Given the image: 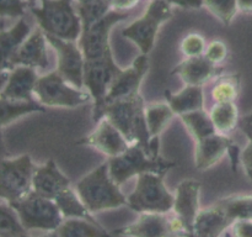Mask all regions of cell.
I'll use <instances>...</instances> for the list:
<instances>
[{
    "label": "cell",
    "instance_id": "cell-45",
    "mask_svg": "<svg viewBox=\"0 0 252 237\" xmlns=\"http://www.w3.org/2000/svg\"><path fill=\"white\" fill-rule=\"evenodd\" d=\"M9 72L10 71H2V69H0V94H1L5 84H6L7 77H9Z\"/></svg>",
    "mask_w": 252,
    "mask_h": 237
},
{
    "label": "cell",
    "instance_id": "cell-28",
    "mask_svg": "<svg viewBox=\"0 0 252 237\" xmlns=\"http://www.w3.org/2000/svg\"><path fill=\"white\" fill-rule=\"evenodd\" d=\"M175 116L176 114L172 111L166 101L145 104V118L150 137L159 138Z\"/></svg>",
    "mask_w": 252,
    "mask_h": 237
},
{
    "label": "cell",
    "instance_id": "cell-36",
    "mask_svg": "<svg viewBox=\"0 0 252 237\" xmlns=\"http://www.w3.org/2000/svg\"><path fill=\"white\" fill-rule=\"evenodd\" d=\"M206 40L198 32H191L182 39L180 43V51L186 58L203 56L206 52Z\"/></svg>",
    "mask_w": 252,
    "mask_h": 237
},
{
    "label": "cell",
    "instance_id": "cell-5",
    "mask_svg": "<svg viewBox=\"0 0 252 237\" xmlns=\"http://www.w3.org/2000/svg\"><path fill=\"white\" fill-rule=\"evenodd\" d=\"M164 177V174L158 173L138 175L134 190L127 197V206L139 214H169L172 211L175 195L165 185Z\"/></svg>",
    "mask_w": 252,
    "mask_h": 237
},
{
    "label": "cell",
    "instance_id": "cell-32",
    "mask_svg": "<svg viewBox=\"0 0 252 237\" xmlns=\"http://www.w3.org/2000/svg\"><path fill=\"white\" fill-rule=\"evenodd\" d=\"M228 216L236 220H252V195H231L219 200Z\"/></svg>",
    "mask_w": 252,
    "mask_h": 237
},
{
    "label": "cell",
    "instance_id": "cell-22",
    "mask_svg": "<svg viewBox=\"0 0 252 237\" xmlns=\"http://www.w3.org/2000/svg\"><path fill=\"white\" fill-rule=\"evenodd\" d=\"M36 69L25 66H16L9 72L6 84L0 96L16 101H37L34 88L38 79Z\"/></svg>",
    "mask_w": 252,
    "mask_h": 237
},
{
    "label": "cell",
    "instance_id": "cell-43",
    "mask_svg": "<svg viewBox=\"0 0 252 237\" xmlns=\"http://www.w3.org/2000/svg\"><path fill=\"white\" fill-rule=\"evenodd\" d=\"M239 127L243 131L244 135L250 140L252 138V111L249 114L244 115L243 118L239 120Z\"/></svg>",
    "mask_w": 252,
    "mask_h": 237
},
{
    "label": "cell",
    "instance_id": "cell-42",
    "mask_svg": "<svg viewBox=\"0 0 252 237\" xmlns=\"http://www.w3.org/2000/svg\"><path fill=\"white\" fill-rule=\"evenodd\" d=\"M171 5L182 9H201L203 7V0H166Z\"/></svg>",
    "mask_w": 252,
    "mask_h": 237
},
{
    "label": "cell",
    "instance_id": "cell-24",
    "mask_svg": "<svg viewBox=\"0 0 252 237\" xmlns=\"http://www.w3.org/2000/svg\"><path fill=\"white\" fill-rule=\"evenodd\" d=\"M165 99L177 116L204 110V105H206L203 86L186 85L179 93H171L170 90H166Z\"/></svg>",
    "mask_w": 252,
    "mask_h": 237
},
{
    "label": "cell",
    "instance_id": "cell-9",
    "mask_svg": "<svg viewBox=\"0 0 252 237\" xmlns=\"http://www.w3.org/2000/svg\"><path fill=\"white\" fill-rule=\"evenodd\" d=\"M27 232L32 230L53 232L61 226L64 217L56 201L31 192L20 201L10 204Z\"/></svg>",
    "mask_w": 252,
    "mask_h": 237
},
{
    "label": "cell",
    "instance_id": "cell-25",
    "mask_svg": "<svg viewBox=\"0 0 252 237\" xmlns=\"http://www.w3.org/2000/svg\"><path fill=\"white\" fill-rule=\"evenodd\" d=\"M46 106L38 101H16L0 96V130L10 123L34 113H46Z\"/></svg>",
    "mask_w": 252,
    "mask_h": 237
},
{
    "label": "cell",
    "instance_id": "cell-23",
    "mask_svg": "<svg viewBox=\"0 0 252 237\" xmlns=\"http://www.w3.org/2000/svg\"><path fill=\"white\" fill-rule=\"evenodd\" d=\"M31 32V26L25 17L17 19L9 29L0 30V69L11 71L15 54Z\"/></svg>",
    "mask_w": 252,
    "mask_h": 237
},
{
    "label": "cell",
    "instance_id": "cell-13",
    "mask_svg": "<svg viewBox=\"0 0 252 237\" xmlns=\"http://www.w3.org/2000/svg\"><path fill=\"white\" fill-rule=\"evenodd\" d=\"M48 44L56 51L57 72L76 88L84 86L85 57L78 41H66L46 35Z\"/></svg>",
    "mask_w": 252,
    "mask_h": 237
},
{
    "label": "cell",
    "instance_id": "cell-11",
    "mask_svg": "<svg viewBox=\"0 0 252 237\" xmlns=\"http://www.w3.org/2000/svg\"><path fill=\"white\" fill-rule=\"evenodd\" d=\"M122 68L117 66L112 54L102 58L85 61L84 69V86L93 98V115L103 105L111 84Z\"/></svg>",
    "mask_w": 252,
    "mask_h": 237
},
{
    "label": "cell",
    "instance_id": "cell-40",
    "mask_svg": "<svg viewBox=\"0 0 252 237\" xmlns=\"http://www.w3.org/2000/svg\"><path fill=\"white\" fill-rule=\"evenodd\" d=\"M240 160L243 163V167L246 175H248L249 179L252 182V138L249 140V143L244 148L243 152H241Z\"/></svg>",
    "mask_w": 252,
    "mask_h": 237
},
{
    "label": "cell",
    "instance_id": "cell-20",
    "mask_svg": "<svg viewBox=\"0 0 252 237\" xmlns=\"http://www.w3.org/2000/svg\"><path fill=\"white\" fill-rule=\"evenodd\" d=\"M46 34L38 26L30 34L12 59V68L16 66L30 67L33 69H47L49 56L47 51Z\"/></svg>",
    "mask_w": 252,
    "mask_h": 237
},
{
    "label": "cell",
    "instance_id": "cell-33",
    "mask_svg": "<svg viewBox=\"0 0 252 237\" xmlns=\"http://www.w3.org/2000/svg\"><path fill=\"white\" fill-rule=\"evenodd\" d=\"M75 7L80 16L83 31L102 19L112 10L110 0H93L86 4H76Z\"/></svg>",
    "mask_w": 252,
    "mask_h": 237
},
{
    "label": "cell",
    "instance_id": "cell-2",
    "mask_svg": "<svg viewBox=\"0 0 252 237\" xmlns=\"http://www.w3.org/2000/svg\"><path fill=\"white\" fill-rule=\"evenodd\" d=\"M75 190L91 214L127 206V197L111 178L108 160L84 175L75 184Z\"/></svg>",
    "mask_w": 252,
    "mask_h": 237
},
{
    "label": "cell",
    "instance_id": "cell-31",
    "mask_svg": "<svg viewBox=\"0 0 252 237\" xmlns=\"http://www.w3.org/2000/svg\"><path fill=\"white\" fill-rule=\"evenodd\" d=\"M241 80L239 74H221L217 78V83L212 88V99L214 103L235 101L240 94Z\"/></svg>",
    "mask_w": 252,
    "mask_h": 237
},
{
    "label": "cell",
    "instance_id": "cell-37",
    "mask_svg": "<svg viewBox=\"0 0 252 237\" xmlns=\"http://www.w3.org/2000/svg\"><path fill=\"white\" fill-rule=\"evenodd\" d=\"M29 5L25 0H0L1 19H21L25 17Z\"/></svg>",
    "mask_w": 252,
    "mask_h": 237
},
{
    "label": "cell",
    "instance_id": "cell-17",
    "mask_svg": "<svg viewBox=\"0 0 252 237\" xmlns=\"http://www.w3.org/2000/svg\"><path fill=\"white\" fill-rule=\"evenodd\" d=\"M202 184L198 180L185 179L177 185L175 193L174 215L182 222L187 234L191 230L196 216L199 212V195H201Z\"/></svg>",
    "mask_w": 252,
    "mask_h": 237
},
{
    "label": "cell",
    "instance_id": "cell-26",
    "mask_svg": "<svg viewBox=\"0 0 252 237\" xmlns=\"http://www.w3.org/2000/svg\"><path fill=\"white\" fill-rule=\"evenodd\" d=\"M53 234L54 237H112L98 222L85 219H64Z\"/></svg>",
    "mask_w": 252,
    "mask_h": 237
},
{
    "label": "cell",
    "instance_id": "cell-18",
    "mask_svg": "<svg viewBox=\"0 0 252 237\" xmlns=\"http://www.w3.org/2000/svg\"><path fill=\"white\" fill-rule=\"evenodd\" d=\"M223 71V67L212 63L203 54L199 57L185 58L172 69L171 74L179 76L186 85L203 86L212 79L220 77Z\"/></svg>",
    "mask_w": 252,
    "mask_h": 237
},
{
    "label": "cell",
    "instance_id": "cell-46",
    "mask_svg": "<svg viewBox=\"0 0 252 237\" xmlns=\"http://www.w3.org/2000/svg\"><path fill=\"white\" fill-rule=\"evenodd\" d=\"M5 157H6V147H5L2 131L0 130V160H1L2 158H5Z\"/></svg>",
    "mask_w": 252,
    "mask_h": 237
},
{
    "label": "cell",
    "instance_id": "cell-44",
    "mask_svg": "<svg viewBox=\"0 0 252 237\" xmlns=\"http://www.w3.org/2000/svg\"><path fill=\"white\" fill-rule=\"evenodd\" d=\"M239 10L244 12H252V0H238Z\"/></svg>",
    "mask_w": 252,
    "mask_h": 237
},
{
    "label": "cell",
    "instance_id": "cell-21",
    "mask_svg": "<svg viewBox=\"0 0 252 237\" xmlns=\"http://www.w3.org/2000/svg\"><path fill=\"white\" fill-rule=\"evenodd\" d=\"M71 187V182L57 165L56 160L48 159L44 164L36 165L32 179V192L48 199H53L63 190Z\"/></svg>",
    "mask_w": 252,
    "mask_h": 237
},
{
    "label": "cell",
    "instance_id": "cell-1",
    "mask_svg": "<svg viewBox=\"0 0 252 237\" xmlns=\"http://www.w3.org/2000/svg\"><path fill=\"white\" fill-rule=\"evenodd\" d=\"M106 118L122 132L129 145H138L149 155L159 156V138H152L145 118V103L142 95L115 101L102 106L94 121Z\"/></svg>",
    "mask_w": 252,
    "mask_h": 237
},
{
    "label": "cell",
    "instance_id": "cell-3",
    "mask_svg": "<svg viewBox=\"0 0 252 237\" xmlns=\"http://www.w3.org/2000/svg\"><path fill=\"white\" fill-rule=\"evenodd\" d=\"M73 1L39 0L38 5L29 10L37 21V26L46 35L66 41H79L83 25Z\"/></svg>",
    "mask_w": 252,
    "mask_h": 237
},
{
    "label": "cell",
    "instance_id": "cell-10",
    "mask_svg": "<svg viewBox=\"0 0 252 237\" xmlns=\"http://www.w3.org/2000/svg\"><path fill=\"white\" fill-rule=\"evenodd\" d=\"M129 16V12L127 11L111 10L102 19L91 25L89 29L84 30L78 42L85 57V61L102 58L108 54H112L110 43L111 31L116 25L127 20Z\"/></svg>",
    "mask_w": 252,
    "mask_h": 237
},
{
    "label": "cell",
    "instance_id": "cell-15",
    "mask_svg": "<svg viewBox=\"0 0 252 237\" xmlns=\"http://www.w3.org/2000/svg\"><path fill=\"white\" fill-rule=\"evenodd\" d=\"M76 146H89L107 157L122 155L129 148V142L108 118H102L96 122V127L85 137L75 142Z\"/></svg>",
    "mask_w": 252,
    "mask_h": 237
},
{
    "label": "cell",
    "instance_id": "cell-27",
    "mask_svg": "<svg viewBox=\"0 0 252 237\" xmlns=\"http://www.w3.org/2000/svg\"><path fill=\"white\" fill-rule=\"evenodd\" d=\"M59 211L63 215L64 219H85L90 221L97 222L93 216L88 207L85 206L81 198L79 197L75 188L69 187L68 189L63 190L54 198Z\"/></svg>",
    "mask_w": 252,
    "mask_h": 237
},
{
    "label": "cell",
    "instance_id": "cell-39",
    "mask_svg": "<svg viewBox=\"0 0 252 237\" xmlns=\"http://www.w3.org/2000/svg\"><path fill=\"white\" fill-rule=\"evenodd\" d=\"M231 227L235 237H252V220H236Z\"/></svg>",
    "mask_w": 252,
    "mask_h": 237
},
{
    "label": "cell",
    "instance_id": "cell-7",
    "mask_svg": "<svg viewBox=\"0 0 252 237\" xmlns=\"http://www.w3.org/2000/svg\"><path fill=\"white\" fill-rule=\"evenodd\" d=\"M34 99L46 108L74 109L93 101L89 91L71 85L57 71L39 76L34 88Z\"/></svg>",
    "mask_w": 252,
    "mask_h": 237
},
{
    "label": "cell",
    "instance_id": "cell-41",
    "mask_svg": "<svg viewBox=\"0 0 252 237\" xmlns=\"http://www.w3.org/2000/svg\"><path fill=\"white\" fill-rule=\"evenodd\" d=\"M140 0H110L112 10L117 11H128L133 9Z\"/></svg>",
    "mask_w": 252,
    "mask_h": 237
},
{
    "label": "cell",
    "instance_id": "cell-29",
    "mask_svg": "<svg viewBox=\"0 0 252 237\" xmlns=\"http://www.w3.org/2000/svg\"><path fill=\"white\" fill-rule=\"evenodd\" d=\"M209 116L212 118L217 132L228 135L239 125V109L235 101L230 103H214L209 111Z\"/></svg>",
    "mask_w": 252,
    "mask_h": 237
},
{
    "label": "cell",
    "instance_id": "cell-16",
    "mask_svg": "<svg viewBox=\"0 0 252 237\" xmlns=\"http://www.w3.org/2000/svg\"><path fill=\"white\" fill-rule=\"evenodd\" d=\"M121 237H177L171 217L159 212H143L132 224L116 230Z\"/></svg>",
    "mask_w": 252,
    "mask_h": 237
},
{
    "label": "cell",
    "instance_id": "cell-35",
    "mask_svg": "<svg viewBox=\"0 0 252 237\" xmlns=\"http://www.w3.org/2000/svg\"><path fill=\"white\" fill-rule=\"evenodd\" d=\"M19 216L7 202L0 204V235H26Z\"/></svg>",
    "mask_w": 252,
    "mask_h": 237
},
{
    "label": "cell",
    "instance_id": "cell-6",
    "mask_svg": "<svg viewBox=\"0 0 252 237\" xmlns=\"http://www.w3.org/2000/svg\"><path fill=\"white\" fill-rule=\"evenodd\" d=\"M172 17V5L166 0H150L144 14L122 30V36L130 40L143 54L154 48L160 27Z\"/></svg>",
    "mask_w": 252,
    "mask_h": 237
},
{
    "label": "cell",
    "instance_id": "cell-34",
    "mask_svg": "<svg viewBox=\"0 0 252 237\" xmlns=\"http://www.w3.org/2000/svg\"><path fill=\"white\" fill-rule=\"evenodd\" d=\"M203 6L225 26H229L239 11L238 0H203Z\"/></svg>",
    "mask_w": 252,
    "mask_h": 237
},
{
    "label": "cell",
    "instance_id": "cell-19",
    "mask_svg": "<svg viewBox=\"0 0 252 237\" xmlns=\"http://www.w3.org/2000/svg\"><path fill=\"white\" fill-rule=\"evenodd\" d=\"M233 224L224 207L217 201L212 206L199 210L186 237H221Z\"/></svg>",
    "mask_w": 252,
    "mask_h": 237
},
{
    "label": "cell",
    "instance_id": "cell-49",
    "mask_svg": "<svg viewBox=\"0 0 252 237\" xmlns=\"http://www.w3.org/2000/svg\"><path fill=\"white\" fill-rule=\"evenodd\" d=\"M74 1H75L76 4H86V2H90L93 1V0H74Z\"/></svg>",
    "mask_w": 252,
    "mask_h": 237
},
{
    "label": "cell",
    "instance_id": "cell-4",
    "mask_svg": "<svg viewBox=\"0 0 252 237\" xmlns=\"http://www.w3.org/2000/svg\"><path fill=\"white\" fill-rule=\"evenodd\" d=\"M176 165V162L165 159L160 155H149L144 148L138 145L129 146V148L122 155L108 159L111 178L120 187L130 178L138 177L143 173H158L166 175V173Z\"/></svg>",
    "mask_w": 252,
    "mask_h": 237
},
{
    "label": "cell",
    "instance_id": "cell-12",
    "mask_svg": "<svg viewBox=\"0 0 252 237\" xmlns=\"http://www.w3.org/2000/svg\"><path fill=\"white\" fill-rule=\"evenodd\" d=\"M225 155L230 157L231 169L236 172V167H238L241 155L239 146L226 135L216 132L208 137L196 141L194 165L201 172L208 170L218 164Z\"/></svg>",
    "mask_w": 252,
    "mask_h": 237
},
{
    "label": "cell",
    "instance_id": "cell-38",
    "mask_svg": "<svg viewBox=\"0 0 252 237\" xmlns=\"http://www.w3.org/2000/svg\"><path fill=\"white\" fill-rule=\"evenodd\" d=\"M229 54L228 44L223 40H213L206 47L204 57L214 64L223 63Z\"/></svg>",
    "mask_w": 252,
    "mask_h": 237
},
{
    "label": "cell",
    "instance_id": "cell-50",
    "mask_svg": "<svg viewBox=\"0 0 252 237\" xmlns=\"http://www.w3.org/2000/svg\"><path fill=\"white\" fill-rule=\"evenodd\" d=\"M26 237H30V236H29V235H27ZM42 237H54V234H53V232H49L48 235H44V236H42Z\"/></svg>",
    "mask_w": 252,
    "mask_h": 237
},
{
    "label": "cell",
    "instance_id": "cell-14",
    "mask_svg": "<svg viewBox=\"0 0 252 237\" xmlns=\"http://www.w3.org/2000/svg\"><path fill=\"white\" fill-rule=\"evenodd\" d=\"M148 71H149V58H148V54L142 53L132 62V64L128 68L122 69L117 74V77L108 89V93L103 100L102 106L115 103V101L132 99L140 95V86H142L145 76L148 74ZM98 111L94 114L93 118L97 115Z\"/></svg>",
    "mask_w": 252,
    "mask_h": 237
},
{
    "label": "cell",
    "instance_id": "cell-30",
    "mask_svg": "<svg viewBox=\"0 0 252 237\" xmlns=\"http://www.w3.org/2000/svg\"><path fill=\"white\" fill-rule=\"evenodd\" d=\"M184 125L186 126L187 131L189 135L193 137L194 141L202 140L204 137L213 135L217 132L216 127H214L212 118L209 116V113L206 110H198L193 111V113L185 114V115L180 116Z\"/></svg>",
    "mask_w": 252,
    "mask_h": 237
},
{
    "label": "cell",
    "instance_id": "cell-47",
    "mask_svg": "<svg viewBox=\"0 0 252 237\" xmlns=\"http://www.w3.org/2000/svg\"><path fill=\"white\" fill-rule=\"evenodd\" d=\"M25 1L27 2V5H29V9H31V7L36 6V5H38L39 0H25Z\"/></svg>",
    "mask_w": 252,
    "mask_h": 237
},
{
    "label": "cell",
    "instance_id": "cell-8",
    "mask_svg": "<svg viewBox=\"0 0 252 237\" xmlns=\"http://www.w3.org/2000/svg\"><path fill=\"white\" fill-rule=\"evenodd\" d=\"M31 156H17L0 160V199L7 204H14L26 198L32 192L34 173Z\"/></svg>",
    "mask_w": 252,
    "mask_h": 237
},
{
    "label": "cell",
    "instance_id": "cell-48",
    "mask_svg": "<svg viewBox=\"0 0 252 237\" xmlns=\"http://www.w3.org/2000/svg\"><path fill=\"white\" fill-rule=\"evenodd\" d=\"M27 235H0V237H26Z\"/></svg>",
    "mask_w": 252,
    "mask_h": 237
}]
</instances>
